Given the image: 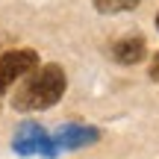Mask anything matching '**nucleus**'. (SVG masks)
<instances>
[{"instance_id": "20e7f679", "label": "nucleus", "mask_w": 159, "mask_h": 159, "mask_svg": "<svg viewBox=\"0 0 159 159\" xmlns=\"http://www.w3.org/2000/svg\"><path fill=\"white\" fill-rule=\"evenodd\" d=\"M56 144L62 150H77V148H85V144H94L100 139V133L94 127H85V124H65L56 130Z\"/></svg>"}, {"instance_id": "39448f33", "label": "nucleus", "mask_w": 159, "mask_h": 159, "mask_svg": "<svg viewBox=\"0 0 159 159\" xmlns=\"http://www.w3.org/2000/svg\"><path fill=\"white\" fill-rule=\"evenodd\" d=\"M144 56H148V44L142 35H127L112 44V59L118 65H139Z\"/></svg>"}, {"instance_id": "0eeeda50", "label": "nucleus", "mask_w": 159, "mask_h": 159, "mask_svg": "<svg viewBox=\"0 0 159 159\" xmlns=\"http://www.w3.org/2000/svg\"><path fill=\"white\" fill-rule=\"evenodd\" d=\"M148 74L153 83H159V53H153V59H150V68H148Z\"/></svg>"}, {"instance_id": "7ed1b4c3", "label": "nucleus", "mask_w": 159, "mask_h": 159, "mask_svg": "<svg viewBox=\"0 0 159 159\" xmlns=\"http://www.w3.org/2000/svg\"><path fill=\"white\" fill-rule=\"evenodd\" d=\"M39 68V53L33 47H15L0 53V94L9 91L18 80H24L30 71Z\"/></svg>"}, {"instance_id": "f257e3e1", "label": "nucleus", "mask_w": 159, "mask_h": 159, "mask_svg": "<svg viewBox=\"0 0 159 159\" xmlns=\"http://www.w3.org/2000/svg\"><path fill=\"white\" fill-rule=\"evenodd\" d=\"M68 89V77L59 65H39L24 77L18 91L12 94V106L15 112H39V109H50L65 97Z\"/></svg>"}, {"instance_id": "f03ea898", "label": "nucleus", "mask_w": 159, "mask_h": 159, "mask_svg": "<svg viewBox=\"0 0 159 159\" xmlns=\"http://www.w3.org/2000/svg\"><path fill=\"white\" fill-rule=\"evenodd\" d=\"M12 148H15L18 156H44V159H56L59 156V144L53 136H47V130L41 124H33V121H27V124L18 127L15 133V142H12Z\"/></svg>"}, {"instance_id": "6e6552de", "label": "nucleus", "mask_w": 159, "mask_h": 159, "mask_svg": "<svg viewBox=\"0 0 159 159\" xmlns=\"http://www.w3.org/2000/svg\"><path fill=\"white\" fill-rule=\"evenodd\" d=\"M156 30H159V12H156Z\"/></svg>"}, {"instance_id": "423d86ee", "label": "nucleus", "mask_w": 159, "mask_h": 159, "mask_svg": "<svg viewBox=\"0 0 159 159\" xmlns=\"http://www.w3.org/2000/svg\"><path fill=\"white\" fill-rule=\"evenodd\" d=\"M91 3H94V9L100 12V15H118V12L136 9L142 0H91Z\"/></svg>"}]
</instances>
